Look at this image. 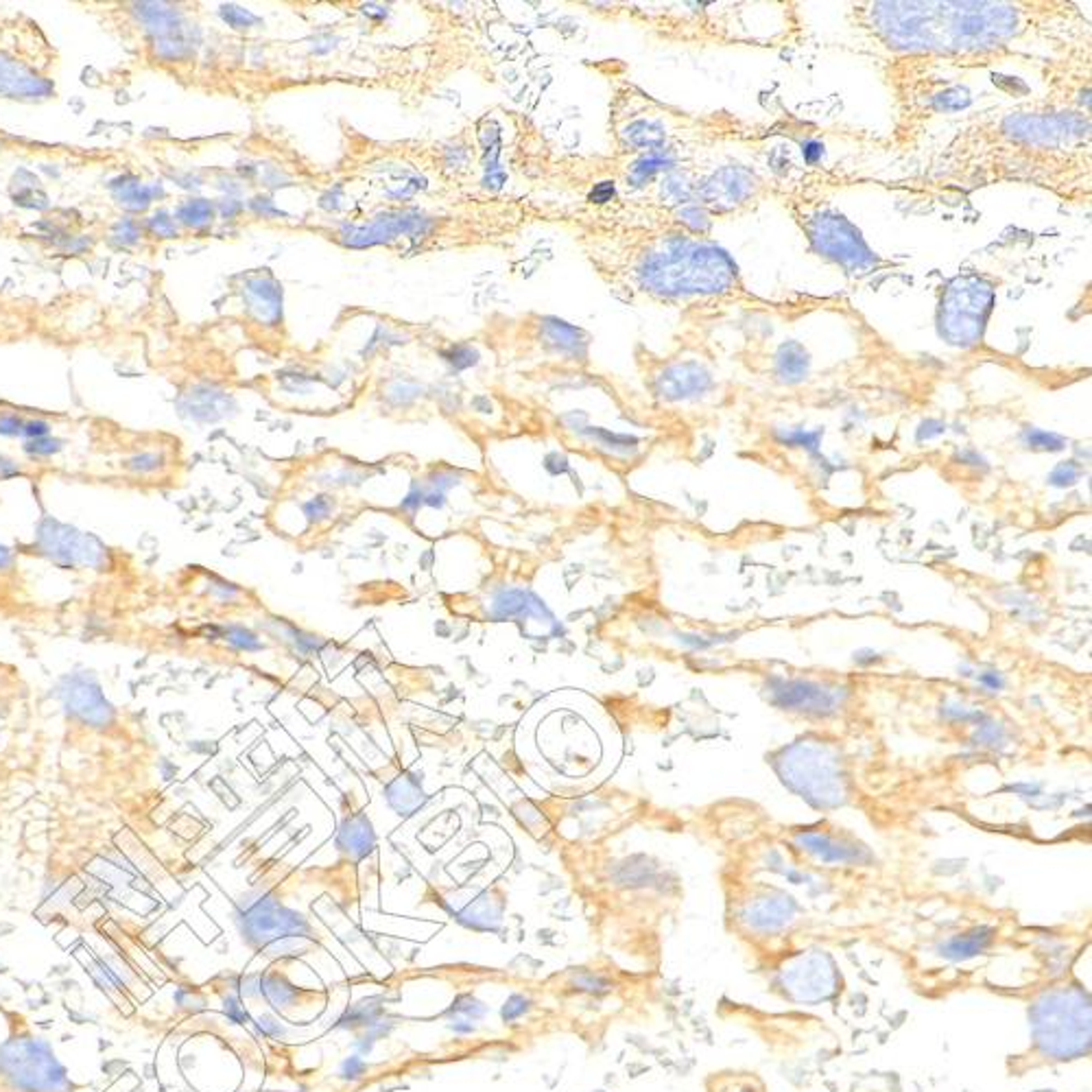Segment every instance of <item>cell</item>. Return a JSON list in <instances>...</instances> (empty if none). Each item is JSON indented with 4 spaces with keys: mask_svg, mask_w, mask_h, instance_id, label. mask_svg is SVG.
Wrapping results in <instances>:
<instances>
[{
    "mask_svg": "<svg viewBox=\"0 0 1092 1092\" xmlns=\"http://www.w3.org/2000/svg\"><path fill=\"white\" fill-rule=\"evenodd\" d=\"M1031 1047L1018 1055L1027 1068L1064 1064L1090 1053V996L1080 983L1047 987L1029 1007Z\"/></svg>",
    "mask_w": 1092,
    "mask_h": 1092,
    "instance_id": "obj_7",
    "label": "cell"
},
{
    "mask_svg": "<svg viewBox=\"0 0 1092 1092\" xmlns=\"http://www.w3.org/2000/svg\"><path fill=\"white\" fill-rule=\"evenodd\" d=\"M741 920L758 935H776L793 920V907L785 898H762L743 912Z\"/></svg>",
    "mask_w": 1092,
    "mask_h": 1092,
    "instance_id": "obj_15",
    "label": "cell"
},
{
    "mask_svg": "<svg viewBox=\"0 0 1092 1092\" xmlns=\"http://www.w3.org/2000/svg\"><path fill=\"white\" fill-rule=\"evenodd\" d=\"M780 199H785V206H789L793 218L804 232L811 251L824 260L839 265L843 274L861 278L887 265L869 250L861 232L824 197L819 199L813 194L791 193Z\"/></svg>",
    "mask_w": 1092,
    "mask_h": 1092,
    "instance_id": "obj_9",
    "label": "cell"
},
{
    "mask_svg": "<svg viewBox=\"0 0 1092 1092\" xmlns=\"http://www.w3.org/2000/svg\"><path fill=\"white\" fill-rule=\"evenodd\" d=\"M500 317V315H499ZM496 361L518 369H583L590 365L593 337L557 317L527 312L520 317L487 319L476 335Z\"/></svg>",
    "mask_w": 1092,
    "mask_h": 1092,
    "instance_id": "obj_6",
    "label": "cell"
},
{
    "mask_svg": "<svg viewBox=\"0 0 1092 1092\" xmlns=\"http://www.w3.org/2000/svg\"><path fill=\"white\" fill-rule=\"evenodd\" d=\"M715 1092H765V1086L754 1073H732L730 1077H719V1086Z\"/></svg>",
    "mask_w": 1092,
    "mask_h": 1092,
    "instance_id": "obj_16",
    "label": "cell"
},
{
    "mask_svg": "<svg viewBox=\"0 0 1092 1092\" xmlns=\"http://www.w3.org/2000/svg\"><path fill=\"white\" fill-rule=\"evenodd\" d=\"M533 225H560V204L536 194L466 197L415 193L359 201L345 213H311L284 225L339 250L387 251L398 258L470 250H512Z\"/></svg>",
    "mask_w": 1092,
    "mask_h": 1092,
    "instance_id": "obj_3",
    "label": "cell"
},
{
    "mask_svg": "<svg viewBox=\"0 0 1092 1092\" xmlns=\"http://www.w3.org/2000/svg\"><path fill=\"white\" fill-rule=\"evenodd\" d=\"M1029 184L1064 201L1090 199V112L1040 96L968 116L955 136L900 188L970 194L992 184Z\"/></svg>",
    "mask_w": 1092,
    "mask_h": 1092,
    "instance_id": "obj_2",
    "label": "cell"
},
{
    "mask_svg": "<svg viewBox=\"0 0 1092 1092\" xmlns=\"http://www.w3.org/2000/svg\"><path fill=\"white\" fill-rule=\"evenodd\" d=\"M570 237L616 300L677 311H710L756 300L710 237L682 227L573 225Z\"/></svg>",
    "mask_w": 1092,
    "mask_h": 1092,
    "instance_id": "obj_4",
    "label": "cell"
},
{
    "mask_svg": "<svg viewBox=\"0 0 1092 1092\" xmlns=\"http://www.w3.org/2000/svg\"><path fill=\"white\" fill-rule=\"evenodd\" d=\"M996 302V280L979 271H966L946 284L937 306V332L949 345L977 348L986 335Z\"/></svg>",
    "mask_w": 1092,
    "mask_h": 1092,
    "instance_id": "obj_11",
    "label": "cell"
},
{
    "mask_svg": "<svg viewBox=\"0 0 1092 1092\" xmlns=\"http://www.w3.org/2000/svg\"><path fill=\"white\" fill-rule=\"evenodd\" d=\"M232 280L238 282L234 288L243 304L241 326L245 335L265 354H284L291 339L282 312V284L275 280L271 269H251L247 274L234 275Z\"/></svg>",
    "mask_w": 1092,
    "mask_h": 1092,
    "instance_id": "obj_12",
    "label": "cell"
},
{
    "mask_svg": "<svg viewBox=\"0 0 1092 1092\" xmlns=\"http://www.w3.org/2000/svg\"><path fill=\"white\" fill-rule=\"evenodd\" d=\"M363 1071H365V1064H363L359 1057H349V1062L345 1064V1077H352V1080H356V1077H359Z\"/></svg>",
    "mask_w": 1092,
    "mask_h": 1092,
    "instance_id": "obj_17",
    "label": "cell"
},
{
    "mask_svg": "<svg viewBox=\"0 0 1092 1092\" xmlns=\"http://www.w3.org/2000/svg\"><path fill=\"white\" fill-rule=\"evenodd\" d=\"M57 50L38 22L0 16V99L44 101L55 96Z\"/></svg>",
    "mask_w": 1092,
    "mask_h": 1092,
    "instance_id": "obj_8",
    "label": "cell"
},
{
    "mask_svg": "<svg viewBox=\"0 0 1092 1092\" xmlns=\"http://www.w3.org/2000/svg\"><path fill=\"white\" fill-rule=\"evenodd\" d=\"M762 138L732 114H693L671 107L631 83L614 77L610 99L612 153H655L705 160L719 147Z\"/></svg>",
    "mask_w": 1092,
    "mask_h": 1092,
    "instance_id": "obj_5",
    "label": "cell"
},
{
    "mask_svg": "<svg viewBox=\"0 0 1092 1092\" xmlns=\"http://www.w3.org/2000/svg\"><path fill=\"white\" fill-rule=\"evenodd\" d=\"M981 680L986 682L987 687H992V688H999V687H1001V677H999V675H983V677H981Z\"/></svg>",
    "mask_w": 1092,
    "mask_h": 1092,
    "instance_id": "obj_18",
    "label": "cell"
},
{
    "mask_svg": "<svg viewBox=\"0 0 1092 1092\" xmlns=\"http://www.w3.org/2000/svg\"><path fill=\"white\" fill-rule=\"evenodd\" d=\"M774 704L789 708V710L815 712V715H828L835 710L839 695L835 691L811 684V682H778L771 688Z\"/></svg>",
    "mask_w": 1092,
    "mask_h": 1092,
    "instance_id": "obj_14",
    "label": "cell"
},
{
    "mask_svg": "<svg viewBox=\"0 0 1092 1092\" xmlns=\"http://www.w3.org/2000/svg\"><path fill=\"white\" fill-rule=\"evenodd\" d=\"M885 79L893 87L898 105V134L912 136L917 127L929 125L944 112H955L970 105V92L955 77H944V68L924 62L898 59L885 62Z\"/></svg>",
    "mask_w": 1092,
    "mask_h": 1092,
    "instance_id": "obj_10",
    "label": "cell"
},
{
    "mask_svg": "<svg viewBox=\"0 0 1092 1092\" xmlns=\"http://www.w3.org/2000/svg\"><path fill=\"white\" fill-rule=\"evenodd\" d=\"M776 972H778L776 986L780 987L782 996L793 1003L815 1005L832 999L839 992L841 974L835 959L824 950L795 953L786 957Z\"/></svg>",
    "mask_w": 1092,
    "mask_h": 1092,
    "instance_id": "obj_13",
    "label": "cell"
},
{
    "mask_svg": "<svg viewBox=\"0 0 1092 1092\" xmlns=\"http://www.w3.org/2000/svg\"><path fill=\"white\" fill-rule=\"evenodd\" d=\"M848 20L880 63L912 59L961 73L1090 38V22L1071 2H856Z\"/></svg>",
    "mask_w": 1092,
    "mask_h": 1092,
    "instance_id": "obj_1",
    "label": "cell"
}]
</instances>
